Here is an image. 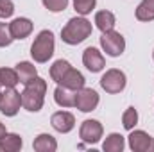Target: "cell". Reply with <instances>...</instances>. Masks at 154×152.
I'll return each instance as SVG.
<instances>
[{"instance_id": "obj_1", "label": "cell", "mask_w": 154, "mask_h": 152, "mask_svg": "<svg viewBox=\"0 0 154 152\" xmlns=\"http://www.w3.org/2000/svg\"><path fill=\"white\" fill-rule=\"evenodd\" d=\"M45 93H47V81L41 77H34L32 81H29L23 88L22 95V108L31 111V113H38L43 108L45 102Z\"/></svg>"}, {"instance_id": "obj_2", "label": "cell", "mask_w": 154, "mask_h": 152, "mask_svg": "<svg viewBox=\"0 0 154 152\" xmlns=\"http://www.w3.org/2000/svg\"><path fill=\"white\" fill-rule=\"evenodd\" d=\"M91 31L93 27L90 20H86L84 16H75L70 18L68 23L61 29V39L66 45H79L91 36Z\"/></svg>"}, {"instance_id": "obj_3", "label": "cell", "mask_w": 154, "mask_h": 152, "mask_svg": "<svg viewBox=\"0 0 154 152\" xmlns=\"http://www.w3.org/2000/svg\"><path fill=\"white\" fill-rule=\"evenodd\" d=\"M54 34L52 31H41L34 38V43L31 45V56L36 63H47L54 56Z\"/></svg>"}, {"instance_id": "obj_4", "label": "cell", "mask_w": 154, "mask_h": 152, "mask_svg": "<svg viewBox=\"0 0 154 152\" xmlns=\"http://www.w3.org/2000/svg\"><path fill=\"white\" fill-rule=\"evenodd\" d=\"M100 47H102V50L108 56L118 57L125 50V39H124V36L120 32H116L115 29H113V31L102 32V36H100Z\"/></svg>"}, {"instance_id": "obj_5", "label": "cell", "mask_w": 154, "mask_h": 152, "mask_svg": "<svg viewBox=\"0 0 154 152\" xmlns=\"http://www.w3.org/2000/svg\"><path fill=\"white\" fill-rule=\"evenodd\" d=\"M125 84H127L125 74H124L122 70H118V68H111V70H108L104 75L100 77V86H102V90H104L106 93H111V95L124 91Z\"/></svg>"}, {"instance_id": "obj_6", "label": "cell", "mask_w": 154, "mask_h": 152, "mask_svg": "<svg viewBox=\"0 0 154 152\" xmlns=\"http://www.w3.org/2000/svg\"><path fill=\"white\" fill-rule=\"evenodd\" d=\"M22 106V95L14 88H4L0 93V113L4 116H14L20 111Z\"/></svg>"}, {"instance_id": "obj_7", "label": "cell", "mask_w": 154, "mask_h": 152, "mask_svg": "<svg viewBox=\"0 0 154 152\" xmlns=\"http://www.w3.org/2000/svg\"><path fill=\"white\" fill-rule=\"evenodd\" d=\"M100 99L99 93L91 88H81L75 91V108L82 113H91L97 109Z\"/></svg>"}, {"instance_id": "obj_8", "label": "cell", "mask_w": 154, "mask_h": 152, "mask_svg": "<svg viewBox=\"0 0 154 152\" xmlns=\"http://www.w3.org/2000/svg\"><path fill=\"white\" fill-rule=\"evenodd\" d=\"M102 132H104V129H102V123L99 120H84L81 123V129H79V138L84 143L93 145L102 138Z\"/></svg>"}, {"instance_id": "obj_9", "label": "cell", "mask_w": 154, "mask_h": 152, "mask_svg": "<svg viewBox=\"0 0 154 152\" xmlns=\"http://www.w3.org/2000/svg\"><path fill=\"white\" fill-rule=\"evenodd\" d=\"M82 65H84L91 74H99V72H102V68L106 66V61H104V56H102L95 47H88V48L82 52Z\"/></svg>"}, {"instance_id": "obj_10", "label": "cell", "mask_w": 154, "mask_h": 152, "mask_svg": "<svg viewBox=\"0 0 154 152\" xmlns=\"http://www.w3.org/2000/svg\"><path fill=\"white\" fill-rule=\"evenodd\" d=\"M50 123H52V127L57 132L66 134V132H70L75 127V116L72 113H68V111H57V113L52 114Z\"/></svg>"}, {"instance_id": "obj_11", "label": "cell", "mask_w": 154, "mask_h": 152, "mask_svg": "<svg viewBox=\"0 0 154 152\" xmlns=\"http://www.w3.org/2000/svg\"><path fill=\"white\" fill-rule=\"evenodd\" d=\"M127 140H129V149L134 152H147L152 147V138L145 131H131Z\"/></svg>"}, {"instance_id": "obj_12", "label": "cell", "mask_w": 154, "mask_h": 152, "mask_svg": "<svg viewBox=\"0 0 154 152\" xmlns=\"http://www.w3.org/2000/svg\"><path fill=\"white\" fill-rule=\"evenodd\" d=\"M34 25L29 18H14L11 23H9V32L13 39H25L31 32H32Z\"/></svg>"}, {"instance_id": "obj_13", "label": "cell", "mask_w": 154, "mask_h": 152, "mask_svg": "<svg viewBox=\"0 0 154 152\" xmlns=\"http://www.w3.org/2000/svg\"><path fill=\"white\" fill-rule=\"evenodd\" d=\"M84 82H86V81H84V75H82L79 70H75L74 66H70V68L66 70V74L63 75L59 86H65V88H70V90L77 91V90L84 88Z\"/></svg>"}, {"instance_id": "obj_14", "label": "cell", "mask_w": 154, "mask_h": 152, "mask_svg": "<svg viewBox=\"0 0 154 152\" xmlns=\"http://www.w3.org/2000/svg\"><path fill=\"white\" fill-rule=\"evenodd\" d=\"M54 100L61 108H72V106H75V91L57 84V88L54 90Z\"/></svg>"}, {"instance_id": "obj_15", "label": "cell", "mask_w": 154, "mask_h": 152, "mask_svg": "<svg viewBox=\"0 0 154 152\" xmlns=\"http://www.w3.org/2000/svg\"><path fill=\"white\" fill-rule=\"evenodd\" d=\"M23 147V140L20 134L14 132H5L4 138H0V150L4 152H18Z\"/></svg>"}, {"instance_id": "obj_16", "label": "cell", "mask_w": 154, "mask_h": 152, "mask_svg": "<svg viewBox=\"0 0 154 152\" xmlns=\"http://www.w3.org/2000/svg\"><path fill=\"white\" fill-rule=\"evenodd\" d=\"M14 70H16V74H18V81H20L23 86H25L29 81H32L34 77H38L36 66H34L32 63H29V61H20Z\"/></svg>"}, {"instance_id": "obj_17", "label": "cell", "mask_w": 154, "mask_h": 152, "mask_svg": "<svg viewBox=\"0 0 154 152\" xmlns=\"http://www.w3.org/2000/svg\"><path fill=\"white\" fill-rule=\"evenodd\" d=\"M116 23V18L111 11H99L95 14V25L99 27V31L102 32H108V31H113Z\"/></svg>"}, {"instance_id": "obj_18", "label": "cell", "mask_w": 154, "mask_h": 152, "mask_svg": "<svg viewBox=\"0 0 154 152\" xmlns=\"http://www.w3.org/2000/svg\"><path fill=\"white\" fill-rule=\"evenodd\" d=\"M32 147H34V150H36V152H54L56 149H57V141H56V138H54V136H50V134L43 132V134L36 136V140H34Z\"/></svg>"}, {"instance_id": "obj_19", "label": "cell", "mask_w": 154, "mask_h": 152, "mask_svg": "<svg viewBox=\"0 0 154 152\" xmlns=\"http://www.w3.org/2000/svg\"><path fill=\"white\" fill-rule=\"evenodd\" d=\"M124 147H125L124 136L118 134V132H111L109 136H106V140H104V143H102L104 152H122Z\"/></svg>"}, {"instance_id": "obj_20", "label": "cell", "mask_w": 154, "mask_h": 152, "mask_svg": "<svg viewBox=\"0 0 154 152\" xmlns=\"http://www.w3.org/2000/svg\"><path fill=\"white\" fill-rule=\"evenodd\" d=\"M136 20L140 22H152L154 20V0H142L136 7Z\"/></svg>"}, {"instance_id": "obj_21", "label": "cell", "mask_w": 154, "mask_h": 152, "mask_svg": "<svg viewBox=\"0 0 154 152\" xmlns=\"http://www.w3.org/2000/svg\"><path fill=\"white\" fill-rule=\"evenodd\" d=\"M70 66H72V65H70L66 59H57V61L50 66V77H52V81H54L56 84H59L61 79H63V75L66 74V70H68Z\"/></svg>"}, {"instance_id": "obj_22", "label": "cell", "mask_w": 154, "mask_h": 152, "mask_svg": "<svg viewBox=\"0 0 154 152\" xmlns=\"http://www.w3.org/2000/svg\"><path fill=\"white\" fill-rule=\"evenodd\" d=\"M0 82H2V88H14L20 82L16 70L14 68H0Z\"/></svg>"}, {"instance_id": "obj_23", "label": "cell", "mask_w": 154, "mask_h": 152, "mask_svg": "<svg viewBox=\"0 0 154 152\" xmlns=\"http://www.w3.org/2000/svg\"><path fill=\"white\" fill-rule=\"evenodd\" d=\"M122 123H124V129L133 131L134 125L138 123V111L134 108H127L124 111V114H122Z\"/></svg>"}, {"instance_id": "obj_24", "label": "cell", "mask_w": 154, "mask_h": 152, "mask_svg": "<svg viewBox=\"0 0 154 152\" xmlns=\"http://www.w3.org/2000/svg\"><path fill=\"white\" fill-rule=\"evenodd\" d=\"M97 0H74V9L77 11V14L86 16L95 9Z\"/></svg>"}, {"instance_id": "obj_25", "label": "cell", "mask_w": 154, "mask_h": 152, "mask_svg": "<svg viewBox=\"0 0 154 152\" xmlns=\"http://www.w3.org/2000/svg\"><path fill=\"white\" fill-rule=\"evenodd\" d=\"M43 5L52 13H61L68 7V0H41Z\"/></svg>"}, {"instance_id": "obj_26", "label": "cell", "mask_w": 154, "mask_h": 152, "mask_svg": "<svg viewBox=\"0 0 154 152\" xmlns=\"http://www.w3.org/2000/svg\"><path fill=\"white\" fill-rule=\"evenodd\" d=\"M13 43V36L9 32V23H2L0 22V48L2 47H9Z\"/></svg>"}, {"instance_id": "obj_27", "label": "cell", "mask_w": 154, "mask_h": 152, "mask_svg": "<svg viewBox=\"0 0 154 152\" xmlns=\"http://www.w3.org/2000/svg\"><path fill=\"white\" fill-rule=\"evenodd\" d=\"M14 13V4L11 0H0V18H11Z\"/></svg>"}, {"instance_id": "obj_28", "label": "cell", "mask_w": 154, "mask_h": 152, "mask_svg": "<svg viewBox=\"0 0 154 152\" xmlns=\"http://www.w3.org/2000/svg\"><path fill=\"white\" fill-rule=\"evenodd\" d=\"M5 132H7V131H5V125H4V123H0V138H4V136H5Z\"/></svg>"}, {"instance_id": "obj_29", "label": "cell", "mask_w": 154, "mask_h": 152, "mask_svg": "<svg viewBox=\"0 0 154 152\" xmlns=\"http://www.w3.org/2000/svg\"><path fill=\"white\" fill-rule=\"evenodd\" d=\"M151 150H154V141H152V147H151Z\"/></svg>"}, {"instance_id": "obj_30", "label": "cell", "mask_w": 154, "mask_h": 152, "mask_svg": "<svg viewBox=\"0 0 154 152\" xmlns=\"http://www.w3.org/2000/svg\"><path fill=\"white\" fill-rule=\"evenodd\" d=\"M0 90H2V82H0Z\"/></svg>"}, {"instance_id": "obj_31", "label": "cell", "mask_w": 154, "mask_h": 152, "mask_svg": "<svg viewBox=\"0 0 154 152\" xmlns=\"http://www.w3.org/2000/svg\"><path fill=\"white\" fill-rule=\"evenodd\" d=\"M152 59H154V52H152Z\"/></svg>"}, {"instance_id": "obj_32", "label": "cell", "mask_w": 154, "mask_h": 152, "mask_svg": "<svg viewBox=\"0 0 154 152\" xmlns=\"http://www.w3.org/2000/svg\"><path fill=\"white\" fill-rule=\"evenodd\" d=\"M0 93H2V90H0Z\"/></svg>"}]
</instances>
